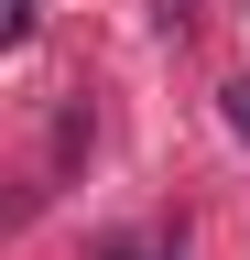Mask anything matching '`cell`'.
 I'll return each instance as SVG.
<instances>
[{
	"mask_svg": "<svg viewBox=\"0 0 250 260\" xmlns=\"http://www.w3.org/2000/svg\"><path fill=\"white\" fill-rule=\"evenodd\" d=\"M229 130H239V141H250V87H229Z\"/></svg>",
	"mask_w": 250,
	"mask_h": 260,
	"instance_id": "6da1fadb",
	"label": "cell"
}]
</instances>
